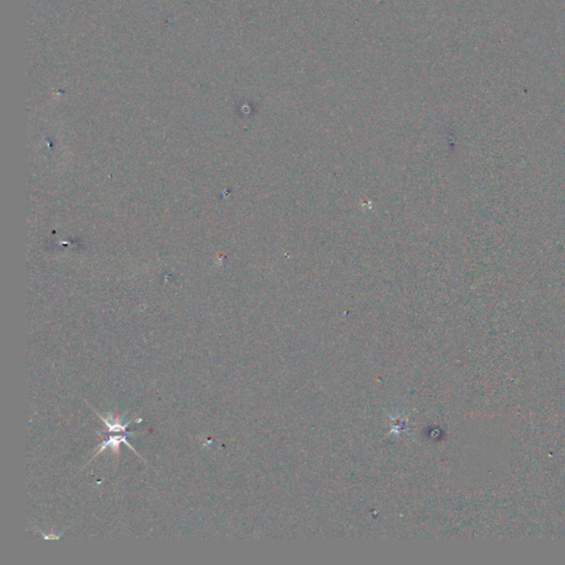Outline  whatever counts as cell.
Returning a JSON list of instances; mask_svg holds the SVG:
<instances>
[{
  "label": "cell",
  "mask_w": 565,
  "mask_h": 565,
  "mask_svg": "<svg viewBox=\"0 0 565 565\" xmlns=\"http://www.w3.org/2000/svg\"><path fill=\"white\" fill-rule=\"evenodd\" d=\"M100 419L104 421V423L106 424V426L109 427V432H124L126 430V427L129 425V423L132 421L127 422V423H124L123 422V418H114L112 414H109L107 416L104 415H100L97 414Z\"/></svg>",
  "instance_id": "1"
},
{
  "label": "cell",
  "mask_w": 565,
  "mask_h": 565,
  "mask_svg": "<svg viewBox=\"0 0 565 565\" xmlns=\"http://www.w3.org/2000/svg\"><path fill=\"white\" fill-rule=\"evenodd\" d=\"M122 443H125L126 445H128L129 447L132 448V449L135 451V453H136L135 448L127 442V435H124V436L120 435V436H111L109 439H107V441H104V442L102 443V445H100V448H99V450L97 451V454L102 453V451H103L106 447H110V448L115 453V451H118V447H120V445H121Z\"/></svg>",
  "instance_id": "2"
}]
</instances>
